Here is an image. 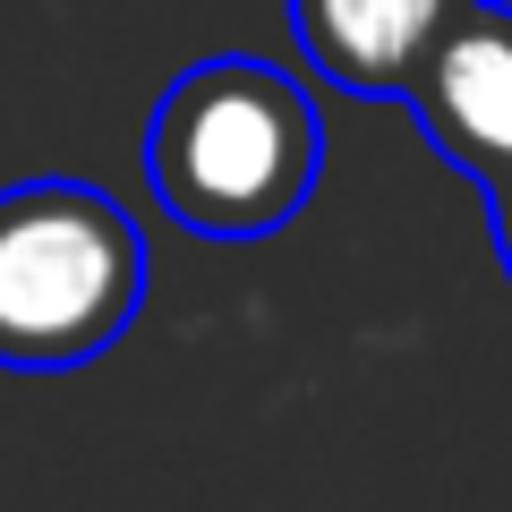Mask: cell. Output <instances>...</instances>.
I'll use <instances>...</instances> for the list:
<instances>
[{"label":"cell","mask_w":512,"mask_h":512,"mask_svg":"<svg viewBox=\"0 0 512 512\" xmlns=\"http://www.w3.org/2000/svg\"><path fill=\"white\" fill-rule=\"evenodd\" d=\"M453 9L461 0H291V35L325 86L367 94V103H402L419 60L453 26Z\"/></svg>","instance_id":"cell-4"},{"label":"cell","mask_w":512,"mask_h":512,"mask_svg":"<svg viewBox=\"0 0 512 512\" xmlns=\"http://www.w3.org/2000/svg\"><path fill=\"white\" fill-rule=\"evenodd\" d=\"M478 197H487V222H495V248H504V274H512V171H495V180L478 188Z\"/></svg>","instance_id":"cell-5"},{"label":"cell","mask_w":512,"mask_h":512,"mask_svg":"<svg viewBox=\"0 0 512 512\" xmlns=\"http://www.w3.org/2000/svg\"><path fill=\"white\" fill-rule=\"evenodd\" d=\"M316 171H325V120L308 86L248 52L180 69L146 120L154 205L197 239L282 231L316 197Z\"/></svg>","instance_id":"cell-1"},{"label":"cell","mask_w":512,"mask_h":512,"mask_svg":"<svg viewBox=\"0 0 512 512\" xmlns=\"http://www.w3.org/2000/svg\"><path fill=\"white\" fill-rule=\"evenodd\" d=\"M146 308V231L86 180L0 188V367H86Z\"/></svg>","instance_id":"cell-2"},{"label":"cell","mask_w":512,"mask_h":512,"mask_svg":"<svg viewBox=\"0 0 512 512\" xmlns=\"http://www.w3.org/2000/svg\"><path fill=\"white\" fill-rule=\"evenodd\" d=\"M402 103L470 188L512 171V9L504 0H461Z\"/></svg>","instance_id":"cell-3"}]
</instances>
